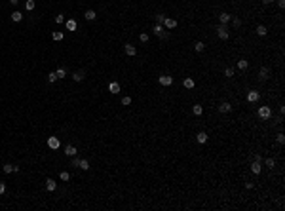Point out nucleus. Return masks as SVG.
<instances>
[{"mask_svg":"<svg viewBox=\"0 0 285 211\" xmlns=\"http://www.w3.org/2000/svg\"><path fill=\"white\" fill-rule=\"evenodd\" d=\"M152 32L156 34L158 38H162V40H165V38H169V32H167V29H163V25H154V29H152Z\"/></svg>","mask_w":285,"mask_h":211,"instance_id":"f257e3e1","label":"nucleus"},{"mask_svg":"<svg viewBox=\"0 0 285 211\" xmlns=\"http://www.w3.org/2000/svg\"><path fill=\"white\" fill-rule=\"evenodd\" d=\"M217 36L221 38V40H228V36H230V31H228L226 25H219V27H217Z\"/></svg>","mask_w":285,"mask_h":211,"instance_id":"f03ea898","label":"nucleus"},{"mask_svg":"<svg viewBox=\"0 0 285 211\" xmlns=\"http://www.w3.org/2000/svg\"><path fill=\"white\" fill-rule=\"evenodd\" d=\"M270 116H272V109L270 107H258V118L268 120Z\"/></svg>","mask_w":285,"mask_h":211,"instance_id":"7ed1b4c3","label":"nucleus"},{"mask_svg":"<svg viewBox=\"0 0 285 211\" xmlns=\"http://www.w3.org/2000/svg\"><path fill=\"white\" fill-rule=\"evenodd\" d=\"M260 169H262V164H260V156H257V158H255V162L251 164V171H253L255 175H258V173H260Z\"/></svg>","mask_w":285,"mask_h":211,"instance_id":"20e7f679","label":"nucleus"},{"mask_svg":"<svg viewBox=\"0 0 285 211\" xmlns=\"http://www.w3.org/2000/svg\"><path fill=\"white\" fill-rule=\"evenodd\" d=\"M158 82L162 84V86H165V87H167V86H171V84H173V76H167V74H162V76L158 78Z\"/></svg>","mask_w":285,"mask_h":211,"instance_id":"39448f33","label":"nucleus"},{"mask_svg":"<svg viewBox=\"0 0 285 211\" xmlns=\"http://www.w3.org/2000/svg\"><path fill=\"white\" fill-rule=\"evenodd\" d=\"M162 25H163V29H175V27H177V19H173V17H165Z\"/></svg>","mask_w":285,"mask_h":211,"instance_id":"423d86ee","label":"nucleus"},{"mask_svg":"<svg viewBox=\"0 0 285 211\" xmlns=\"http://www.w3.org/2000/svg\"><path fill=\"white\" fill-rule=\"evenodd\" d=\"M2 171H4V173H17L19 167H17V165H14V164H4V165H2Z\"/></svg>","mask_w":285,"mask_h":211,"instance_id":"0eeeda50","label":"nucleus"},{"mask_svg":"<svg viewBox=\"0 0 285 211\" xmlns=\"http://www.w3.org/2000/svg\"><path fill=\"white\" fill-rule=\"evenodd\" d=\"M59 145H61V141H59V137H50V139H48V147H50L51 150H55V148H59Z\"/></svg>","mask_w":285,"mask_h":211,"instance_id":"6e6552de","label":"nucleus"},{"mask_svg":"<svg viewBox=\"0 0 285 211\" xmlns=\"http://www.w3.org/2000/svg\"><path fill=\"white\" fill-rule=\"evenodd\" d=\"M232 110V105L228 101H222L221 105H219V112H222V114H226V112H230Z\"/></svg>","mask_w":285,"mask_h":211,"instance_id":"1a4fd4ad","label":"nucleus"},{"mask_svg":"<svg viewBox=\"0 0 285 211\" xmlns=\"http://www.w3.org/2000/svg\"><path fill=\"white\" fill-rule=\"evenodd\" d=\"M258 97H260V93L255 92V89H251V92L247 93V101H249V103H257V101H258Z\"/></svg>","mask_w":285,"mask_h":211,"instance_id":"9d476101","label":"nucleus"},{"mask_svg":"<svg viewBox=\"0 0 285 211\" xmlns=\"http://www.w3.org/2000/svg\"><path fill=\"white\" fill-rule=\"evenodd\" d=\"M84 78H86V72H84V70H74V74H72L74 82H82Z\"/></svg>","mask_w":285,"mask_h":211,"instance_id":"9b49d317","label":"nucleus"},{"mask_svg":"<svg viewBox=\"0 0 285 211\" xmlns=\"http://www.w3.org/2000/svg\"><path fill=\"white\" fill-rule=\"evenodd\" d=\"M76 147H74V145H67V147H65V154H67V156H70V158H72V156H76Z\"/></svg>","mask_w":285,"mask_h":211,"instance_id":"f8f14e48","label":"nucleus"},{"mask_svg":"<svg viewBox=\"0 0 285 211\" xmlns=\"http://www.w3.org/2000/svg\"><path fill=\"white\" fill-rule=\"evenodd\" d=\"M258 78L262 80V82H264V80H268V78H270V69L262 67V69H260V72H258Z\"/></svg>","mask_w":285,"mask_h":211,"instance_id":"ddd939ff","label":"nucleus"},{"mask_svg":"<svg viewBox=\"0 0 285 211\" xmlns=\"http://www.w3.org/2000/svg\"><path fill=\"white\" fill-rule=\"evenodd\" d=\"M124 50H126L127 55H131V57H133V55H137V48L133 46V44H126V46H124Z\"/></svg>","mask_w":285,"mask_h":211,"instance_id":"4468645a","label":"nucleus"},{"mask_svg":"<svg viewBox=\"0 0 285 211\" xmlns=\"http://www.w3.org/2000/svg\"><path fill=\"white\" fill-rule=\"evenodd\" d=\"M120 89H122V87H120V84H118V82H110V86H109V92L110 93L116 95V93H120Z\"/></svg>","mask_w":285,"mask_h":211,"instance_id":"2eb2a0df","label":"nucleus"},{"mask_svg":"<svg viewBox=\"0 0 285 211\" xmlns=\"http://www.w3.org/2000/svg\"><path fill=\"white\" fill-rule=\"evenodd\" d=\"M46 188H48L50 192H53L55 188H57V183H55L53 179H46Z\"/></svg>","mask_w":285,"mask_h":211,"instance_id":"dca6fc26","label":"nucleus"},{"mask_svg":"<svg viewBox=\"0 0 285 211\" xmlns=\"http://www.w3.org/2000/svg\"><path fill=\"white\" fill-rule=\"evenodd\" d=\"M65 25H67V29L68 31H76V19H67V21H65Z\"/></svg>","mask_w":285,"mask_h":211,"instance_id":"f3484780","label":"nucleus"},{"mask_svg":"<svg viewBox=\"0 0 285 211\" xmlns=\"http://www.w3.org/2000/svg\"><path fill=\"white\" fill-rule=\"evenodd\" d=\"M196 139H198L200 145H204V143H207V133H205V131H200L198 135H196Z\"/></svg>","mask_w":285,"mask_h":211,"instance_id":"a211bd4d","label":"nucleus"},{"mask_svg":"<svg viewBox=\"0 0 285 211\" xmlns=\"http://www.w3.org/2000/svg\"><path fill=\"white\" fill-rule=\"evenodd\" d=\"M219 21H221V25H228V21H230V15H228L226 12H222V14L219 15Z\"/></svg>","mask_w":285,"mask_h":211,"instance_id":"6ab92c4d","label":"nucleus"},{"mask_svg":"<svg viewBox=\"0 0 285 211\" xmlns=\"http://www.w3.org/2000/svg\"><path fill=\"white\" fill-rule=\"evenodd\" d=\"M10 17H12V21H14V23H19V21H21V19H23V14H21V12H17V10H15V12H14V14H12V15H10Z\"/></svg>","mask_w":285,"mask_h":211,"instance_id":"aec40b11","label":"nucleus"},{"mask_svg":"<svg viewBox=\"0 0 285 211\" xmlns=\"http://www.w3.org/2000/svg\"><path fill=\"white\" fill-rule=\"evenodd\" d=\"M84 17H86L87 21H93V19L97 17V14H95L93 10H86V14H84Z\"/></svg>","mask_w":285,"mask_h":211,"instance_id":"412c9836","label":"nucleus"},{"mask_svg":"<svg viewBox=\"0 0 285 211\" xmlns=\"http://www.w3.org/2000/svg\"><path fill=\"white\" fill-rule=\"evenodd\" d=\"M34 8H36V2H34V0H27V2H25V10H27V12H32Z\"/></svg>","mask_w":285,"mask_h":211,"instance_id":"4be33fe9","label":"nucleus"},{"mask_svg":"<svg viewBox=\"0 0 285 211\" xmlns=\"http://www.w3.org/2000/svg\"><path fill=\"white\" fill-rule=\"evenodd\" d=\"M204 50H205V44H204V42H196V44H194V51H196V53H202Z\"/></svg>","mask_w":285,"mask_h":211,"instance_id":"5701e85b","label":"nucleus"},{"mask_svg":"<svg viewBox=\"0 0 285 211\" xmlns=\"http://www.w3.org/2000/svg\"><path fill=\"white\" fill-rule=\"evenodd\" d=\"M192 112H194L196 116H202V114H204V107H202V105H194V107H192Z\"/></svg>","mask_w":285,"mask_h":211,"instance_id":"b1692460","label":"nucleus"},{"mask_svg":"<svg viewBox=\"0 0 285 211\" xmlns=\"http://www.w3.org/2000/svg\"><path fill=\"white\" fill-rule=\"evenodd\" d=\"M51 38H53L55 42H61V40H63V38H65V34H63V32H61V31H55L53 34H51Z\"/></svg>","mask_w":285,"mask_h":211,"instance_id":"393cba45","label":"nucleus"},{"mask_svg":"<svg viewBox=\"0 0 285 211\" xmlns=\"http://www.w3.org/2000/svg\"><path fill=\"white\" fill-rule=\"evenodd\" d=\"M182 86H185L186 89H192V87H194L196 84H194V80H192V78H185V82H182Z\"/></svg>","mask_w":285,"mask_h":211,"instance_id":"a878e982","label":"nucleus"},{"mask_svg":"<svg viewBox=\"0 0 285 211\" xmlns=\"http://www.w3.org/2000/svg\"><path fill=\"white\" fill-rule=\"evenodd\" d=\"M266 32H268V29L264 27V25H258L257 27V34L258 36H266Z\"/></svg>","mask_w":285,"mask_h":211,"instance_id":"bb28decb","label":"nucleus"},{"mask_svg":"<svg viewBox=\"0 0 285 211\" xmlns=\"http://www.w3.org/2000/svg\"><path fill=\"white\" fill-rule=\"evenodd\" d=\"M78 167H80L82 171H87V169H90V162H87V160H80V164H78Z\"/></svg>","mask_w":285,"mask_h":211,"instance_id":"cd10ccee","label":"nucleus"},{"mask_svg":"<svg viewBox=\"0 0 285 211\" xmlns=\"http://www.w3.org/2000/svg\"><path fill=\"white\" fill-rule=\"evenodd\" d=\"M247 67H249V61H245V59H240V61H238V69H240V70H245Z\"/></svg>","mask_w":285,"mask_h":211,"instance_id":"c85d7f7f","label":"nucleus"},{"mask_svg":"<svg viewBox=\"0 0 285 211\" xmlns=\"http://www.w3.org/2000/svg\"><path fill=\"white\" fill-rule=\"evenodd\" d=\"M55 74H57V78H61V80H63L65 76H67V70H65L63 67H59V69L55 70Z\"/></svg>","mask_w":285,"mask_h":211,"instance_id":"c756f323","label":"nucleus"},{"mask_svg":"<svg viewBox=\"0 0 285 211\" xmlns=\"http://www.w3.org/2000/svg\"><path fill=\"white\" fill-rule=\"evenodd\" d=\"M264 164H266V167H270V169H274V167H276V160H274V158H266V160H264Z\"/></svg>","mask_w":285,"mask_h":211,"instance_id":"7c9ffc66","label":"nucleus"},{"mask_svg":"<svg viewBox=\"0 0 285 211\" xmlns=\"http://www.w3.org/2000/svg\"><path fill=\"white\" fill-rule=\"evenodd\" d=\"M59 177H61V181H68V179H70V173H68V171H61Z\"/></svg>","mask_w":285,"mask_h":211,"instance_id":"2f4dec72","label":"nucleus"},{"mask_svg":"<svg viewBox=\"0 0 285 211\" xmlns=\"http://www.w3.org/2000/svg\"><path fill=\"white\" fill-rule=\"evenodd\" d=\"M276 141L280 143V145H283V143H285V135H283V133H281V131H280V133H277V135H276Z\"/></svg>","mask_w":285,"mask_h":211,"instance_id":"473e14b6","label":"nucleus"},{"mask_svg":"<svg viewBox=\"0 0 285 211\" xmlns=\"http://www.w3.org/2000/svg\"><path fill=\"white\" fill-rule=\"evenodd\" d=\"M163 19H165V15H163V14H156V23H158V25L163 23Z\"/></svg>","mask_w":285,"mask_h":211,"instance_id":"72a5a7b5","label":"nucleus"},{"mask_svg":"<svg viewBox=\"0 0 285 211\" xmlns=\"http://www.w3.org/2000/svg\"><path fill=\"white\" fill-rule=\"evenodd\" d=\"M55 23H59V25H61V23H65V15H63V14L55 15Z\"/></svg>","mask_w":285,"mask_h":211,"instance_id":"f704fd0d","label":"nucleus"},{"mask_svg":"<svg viewBox=\"0 0 285 211\" xmlns=\"http://www.w3.org/2000/svg\"><path fill=\"white\" fill-rule=\"evenodd\" d=\"M122 105L124 107H129V105H131V97H122Z\"/></svg>","mask_w":285,"mask_h":211,"instance_id":"c9c22d12","label":"nucleus"},{"mask_svg":"<svg viewBox=\"0 0 285 211\" xmlns=\"http://www.w3.org/2000/svg\"><path fill=\"white\" fill-rule=\"evenodd\" d=\"M224 76H228V78H232V76H234V69H232V67H228V69L224 70Z\"/></svg>","mask_w":285,"mask_h":211,"instance_id":"e433bc0d","label":"nucleus"},{"mask_svg":"<svg viewBox=\"0 0 285 211\" xmlns=\"http://www.w3.org/2000/svg\"><path fill=\"white\" fill-rule=\"evenodd\" d=\"M232 25H234L236 29H240V27H241V19H238V17H236V19H232Z\"/></svg>","mask_w":285,"mask_h":211,"instance_id":"4c0bfd02","label":"nucleus"},{"mask_svg":"<svg viewBox=\"0 0 285 211\" xmlns=\"http://www.w3.org/2000/svg\"><path fill=\"white\" fill-rule=\"evenodd\" d=\"M55 80H57V74H55V72L48 74V82H55Z\"/></svg>","mask_w":285,"mask_h":211,"instance_id":"58836bf2","label":"nucleus"},{"mask_svg":"<svg viewBox=\"0 0 285 211\" xmlns=\"http://www.w3.org/2000/svg\"><path fill=\"white\" fill-rule=\"evenodd\" d=\"M139 40H141V42H148V34H146V32H141Z\"/></svg>","mask_w":285,"mask_h":211,"instance_id":"ea45409f","label":"nucleus"},{"mask_svg":"<svg viewBox=\"0 0 285 211\" xmlns=\"http://www.w3.org/2000/svg\"><path fill=\"white\" fill-rule=\"evenodd\" d=\"M78 164H80V158H74V156H72V162H70V165H72V167H78Z\"/></svg>","mask_w":285,"mask_h":211,"instance_id":"a19ab883","label":"nucleus"},{"mask_svg":"<svg viewBox=\"0 0 285 211\" xmlns=\"http://www.w3.org/2000/svg\"><path fill=\"white\" fill-rule=\"evenodd\" d=\"M4 192H6V184L0 183V194H4Z\"/></svg>","mask_w":285,"mask_h":211,"instance_id":"79ce46f5","label":"nucleus"},{"mask_svg":"<svg viewBox=\"0 0 285 211\" xmlns=\"http://www.w3.org/2000/svg\"><path fill=\"white\" fill-rule=\"evenodd\" d=\"M277 6H280V8H285V0H277Z\"/></svg>","mask_w":285,"mask_h":211,"instance_id":"37998d69","label":"nucleus"},{"mask_svg":"<svg viewBox=\"0 0 285 211\" xmlns=\"http://www.w3.org/2000/svg\"><path fill=\"white\" fill-rule=\"evenodd\" d=\"M10 4H12V6H17V4H19V0H10Z\"/></svg>","mask_w":285,"mask_h":211,"instance_id":"c03bdc74","label":"nucleus"},{"mask_svg":"<svg viewBox=\"0 0 285 211\" xmlns=\"http://www.w3.org/2000/svg\"><path fill=\"white\" fill-rule=\"evenodd\" d=\"M272 2H274V0H262V4H266V6H268V4H272Z\"/></svg>","mask_w":285,"mask_h":211,"instance_id":"a18cd8bd","label":"nucleus"}]
</instances>
